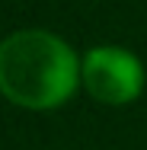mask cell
Masks as SVG:
<instances>
[{
    "instance_id": "cell-1",
    "label": "cell",
    "mask_w": 147,
    "mask_h": 150,
    "mask_svg": "<svg viewBox=\"0 0 147 150\" xmlns=\"http://www.w3.org/2000/svg\"><path fill=\"white\" fill-rule=\"evenodd\" d=\"M74 48L45 29H23L0 42V93L23 109H55L80 83Z\"/></svg>"
},
{
    "instance_id": "cell-2",
    "label": "cell",
    "mask_w": 147,
    "mask_h": 150,
    "mask_svg": "<svg viewBox=\"0 0 147 150\" xmlns=\"http://www.w3.org/2000/svg\"><path fill=\"white\" fill-rule=\"evenodd\" d=\"M83 86L93 99L106 105H125L134 102L144 90V67L131 51L118 45H99L89 48L80 64Z\"/></svg>"
}]
</instances>
